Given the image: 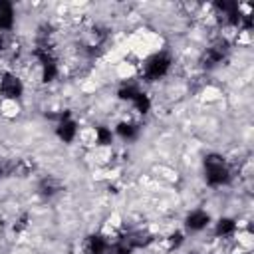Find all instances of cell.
Wrapping results in <instances>:
<instances>
[{
    "instance_id": "7a4b0ae2",
    "label": "cell",
    "mask_w": 254,
    "mask_h": 254,
    "mask_svg": "<svg viewBox=\"0 0 254 254\" xmlns=\"http://www.w3.org/2000/svg\"><path fill=\"white\" fill-rule=\"evenodd\" d=\"M169 67H171V58L167 54H155L145 64V77L151 79V81L159 79L169 71Z\"/></svg>"
},
{
    "instance_id": "8fae6325",
    "label": "cell",
    "mask_w": 254,
    "mask_h": 254,
    "mask_svg": "<svg viewBox=\"0 0 254 254\" xmlns=\"http://www.w3.org/2000/svg\"><path fill=\"white\" fill-rule=\"evenodd\" d=\"M139 91H141V89H139L137 85L127 83V85H123V87L119 89V97H121V99H127V101H133V97H135Z\"/></svg>"
},
{
    "instance_id": "5b68a950",
    "label": "cell",
    "mask_w": 254,
    "mask_h": 254,
    "mask_svg": "<svg viewBox=\"0 0 254 254\" xmlns=\"http://www.w3.org/2000/svg\"><path fill=\"white\" fill-rule=\"evenodd\" d=\"M208 220H210L208 212H204V210H192L187 216V228H190V230H202L208 224Z\"/></svg>"
},
{
    "instance_id": "30bf717a",
    "label": "cell",
    "mask_w": 254,
    "mask_h": 254,
    "mask_svg": "<svg viewBox=\"0 0 254 254\" xmlns=\"http://www.w3.org/2000/svg\"><path fill=\"white\" fill-rule=\"evenodd\" d=\"M133 105H135V109L139 111V113H147L149 111V107H151V101H149V97L143 93V91H139L135 97H133V101H131Z\"/></svg>"
},
{
    "instance_id": "6da1fadb",
    "label": "cell",
    "mask_w": 254,
    "mask_h": 254,
    "mask_svg": "<svg viewBox=\"0 0 254 254\" xmlns=\"http://www.w3.org/2000/svg\"><path fill=\"white\" fill-rule=\"evenodd\" d=\"M204 173H206V183L212 187L224 185L230 179V171H228L226 163L222 161V157H218V155H210L204 159Z\"/></svg>"
},
{
    "instance_id": "9c48e42d",
    "label": "cell",
    "mask_w": 254,
    "mask_h": 254,
    "mask_svg": "<svg viewBox=\"0 0 254 254\" xmlns=\"http://www.w3.org/2000/svg\"><path fill=\"white\" fill-rule=\"evenodd\" d=\"M236 230V222L230 220V218H220L218 224H216V234L218 236H228Z\"/></svg>"
},
{
    "instance_id": "277c9868",
    "label": "cell",
    "mask_w": 254,
    "mask_h": 254,
    "mask_svg": "<svg viewBox=\"0 0 254 254\" xmlns=\"http://www.w3.org/2000/svg\"><path fill=\"white\" fill-rule=\"evenodd\" d=\"M75 133H77V125H75V121H71L67 115H64L62 121H60V125H58V137H60L62 141L69 143V141H73Z\"/></svg>"
},
{
    "instance_id": "4fadbf2b",
    "label": "cell",
    "mask_w": 254,
    "mask_h": 254,
    "mask_svg": "<svg viewBox=\"0 0 254 254\" xmlns=\"http://www.w3.org/2000/svg\"><path fill=\"white\" fill-rule=\"evenodd\" d=\"M95 135H97V143L99 145H107L111 141V131L105 129V127H97L95 129Z\"/></svg>"
},
{
    "instance_id": "3957f363",
    "label": "cell",
    "mask_w": 254,
    "mask_h": 254,
    "mask_svg": "<svg viewBox=\"0 0 254 254\" xmlns=\"http://www.w3.org/2000/svg\"><path fill=\"white\" fill-rule=\"evenodd\" d=\"M22 83L16 75L12 73H4V77L0 79V93L6 97V99H18L22 95Z\"/></svg>"
},
{
    "instance_id": "7c38bea8",
    "label": "cell",
    "mask_w": 254,
    "mask_h": 254,
    "mask_svg": "<svg viewBox=\"0 0 254 254\" xmlns=\"http://www.w3.org/2000/svg\"><path fill=\"white\" fill-rule=\"evenodd\" d=\"M117 133H119L123 139H133V137L137 135V127H135V125H131V123H119Z\"/></svg>"
},
{
    "instance_id": "8992f818",
    "label": "cell",
    "mask_w": 254,
    "mask_h": 254,
    "mask_svg": "<svg viewBox=\"0 0 254 254\" xmlns=\"http://www.w3.org/2000/svg\"><path fill=\"white\" fill-rule=\"evenodd\" d=\"M14 26V8L10 2L0 0V30L6 32Z\"/></svg>"
},
{
    "instance_id": "52a82bcc",
    "label": "cell",
    "mask_w": 254,
    "mask_h": 254,
    "mask_svg": "<svg viewBox=\"0 0 254 254\" xmlns=\"http://www.w3.org/2000/svg\"><path fill=\"white\" fill-rule=\"evenodd\" d=\"M224 54H226V48H224V46H220V44H218V46H212V48H208V50L204 52L202 62H204V65L212 67V65H216V64L222 62Z\"/></svg>"
},
{
    "instance_id": "ba28073f",
    "label": "cell",
    "mask_w": 254,
    "mask_h": 254,
    "mask_svg": "<svg viewBox=\"0 0 254 254\" xmlns=\"http://www.w3.org/2000/svg\"><path fill=\"white\" fill-rule=\"evenodd\" d=\"M89 250H91V254H105L109 250V242L101 236H91L89 238Z\"/></svg>"
}]
</instances>
